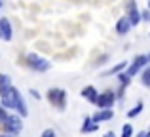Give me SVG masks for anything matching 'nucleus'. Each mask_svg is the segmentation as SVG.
<instances>
[{
    "mask_svg": "<svg viewBox=\"0 0 150 137\" xmlns=\"http://www.w3.org/2000/svg\"><path fill=\"white\" fill-rule=\"evenodd\" d=\"M0 99L4 109H17L21 93L11 86V78L8 74H0Z\"/></svg>",
    "mask_w": 150,
    "mask_h": 137,
    "instance_id": "f257e3e1",
    "label": "nucleus"
},
{
    "mask_svg": "<svg viewBox=\"0 0 150 137\" xmlns=\"http://www.w3.org/2000/svg\"><path fill=\"white\" fill-rule=\"evenodd\" d=\"M27 63H29V67H33L34 70H40V72L50 69V61H46L44 57L36 55V53H29L27 55Z\"/></svg>",
    "mask_w": 150,
    "mask_h": 137,
    "instance_id": "f03ea898",
    "label": "nucleus"
},
{
    "mask_svg": "<svg viewBox=\"0 0 150 137\" xmlns=\"http://www.w3.org/2000/svg\"><path fill=\"white\" fill-rule=\"evenodd\" d=\"M4 128H6L10 133H19V131L23 130V124H21V118L19 116H11V114H8V118H6V122L2 124Z\"/></svg>",
    "mask_w": 150,
    "mask_h": 137,
    "instance_id": "7ed1b4c3",
    "label": "nucleus"
},
{
    "mask_svg": "<svg viewBox=\"0 0 150 137\" xmlns=\"http://www.w3.org/2000/svg\"><path fill=\"white\" fill-rule=\"evenodd\" d=\"M48 97H50V101L55 105V107H61V109L65 107L67 95H65V92H63V89H50Z\"/></svg>",
    "mask_w": 150,
    "mask_h": 137,
    "instance_id": "20e7f679",
    "label": "nucleus"
},
{
    "mask_svg": "<svg viewBox=\"0 0 150 137\" xmlns=\"http://www.w3.org/2000/svg\"><path fill=\"white\" fill-rule=\"evenodd\" d=\"M114 103V93L112 92H105L103 95L97 97V105H99L101 109H110Z\"/></svg>",
    "mask_w": 150,
    "mask_h": 137,
    "instance_id": "39448f33",
    "label": "nucleus"
},
{
    "mask_svg": "<svg viewBox=\"0 0 150 137\" xmlns=\"http://www.w3.org/2000/svg\"><path fill=\"white\" fill-rule=\"evenodd\" d=\"M0 38L2 40H11V25L6 17H0Z\"/></svg>",
    "mask_w": 150,
    "mask_h": 137,
    "instance_id": "423d86ee",
    "label": "nucleus"
},
{
    "mask_svg": "<svg viewBox=\"0 0 150 137\" xmlns=\"http://www.w3.org/2000/svg\"><path fill=\"white\" fill-rule=\"evenodd\" d=\"M146 61H148V57H146V55H137V57H135V61H133V63L127 67V74H129V76L137 74V70L143 67V65L146 63Z\"/></svg>",
    "mask_w": 150,
    "mask_h": 137,
    "instance_id": "0eeeda50",
    "label": "nucleus"
},
{
    "mask_svg": "<svg viewBox=\"0 0 150 137\" xmlns=\"http://www.w3.org/2000/svg\"><path fill=\"white\" fill-rule=\"evenodd\" d=\"M127 15H129V21H131V25H137V23L141 21V13H139V10H137V6H135V2H129L127 4Z\"/></svg>",
    "mask_w": 150,
    "mask_h": 137,
    "instance_id": "6e6552de",
    "label": "nucleus"
},
{
    "mask_svg": "<svg viewBox=\"0 0 150 137\" xmlns=\"http://www.w3.org/2000/svg\"><path fill=\"white\" fill-rule=\"evenodd\" d=\"M129 29H131V21H129L127 17L118 19V23H116V31H118V34H125Z\"/></svg>",
    "mask_w": 150,
    "mask_h": 137,
    "instance_id": "1a4fd4ad",
    "label": "nucleus"
},
{
    "mask_svg": "<svg viewBox=\"0 0 150 137\" xmlns=\"http://www.w3.org/2000/svg\"><path fill=\"white\" fill-rule=\"evenodd\" d=\"M114 116V112L110 109H101L97 114H93V122H103V120H110Z\"/></svg>",
    "mask_w": 150,
    "mask_h": 137,
    "instance_id": "9d476101",
    "label": "nucleus"
},
{
    "mask_svg": "<svg viewBox=\"0 0 150 137\" xmlns=\"http://www.w3.org/2000/svg\"><path fill=\"white\" fill-rule=\"evenodd\" d=\"M82 95H84L86 99H89L91 103H97V97H99L93 86H88V88H84V89H82Z\"/></svg>",
    "mask_w": 150,
    "mask_h": 137,
    "instance_id": "9b49d317",
    "label": "nucleus"
},
{
    "mask_svg": "<svg viewBox=\"0 0 150 137\" xmlns=\"http://www.w3.org/2000/svg\"><path fill=\"white\" fill-rule=\"evenodd\" d=\"M91 122H93V118H88V120H86V124L82 126V131H84V133H88V131H95V130H97V126H95V124H91Z\"/></svg>",
    "mask_w": 150,
    "mask_h": 137,
    "instance_id": "f8f14e48",
    "label": "nucleus"
},
{
    "mask_svg": "<svg viewBox=\"0 0 150 137\" xmlns=\"http://www.w3.org/2000/svg\"><path fill=\"white\" fill-rule=\"evenodd\" d=\"M141 111H143V103H139V105H137L135 109H131V111L127 112V116H129V118H133V116H137V114H139Z\"/></svg>",
    "mask_w": 150,
    "mask_h": 137,
    "instance_id": "ddd939ff",
    "label": "nucleus"
},
{
    "mask_svg": "<svg viewBox=\"0 0 150 137\" xmlns=\"http://www.w3.org/2000/svg\"><path fill=\"white\" fill-rule=\"evenodd\" d=\"M143 84L144 86H150V67L143 70Z\"/></svg>",
    "mask_w": 150,
    "mask_h": 137,
    "instance_id": "4468645a",
    "label": "nucleus"
},
{
    "mask_svg": "<svg viewBox=\"0 0 150 137\" xmlns=\"http://www.w3.org/2000/svg\"><path fill=\"white\" fill-rule=\"evenodd\" d=\"M131 135H133V128L129 124H125L124 130H122V137H131Z\"/></svg>",
    "mask_w": 150,
    "mask_h": 137,
    "instance_id": "2eb2a0df",
    "label": "nucleus"
},
{
    "mask_svg": "<svg viewBox=\"0 0 150 137\" xmlns=\"http://www.w3.org/2000/svg\"><path fill=\"white\" fill-rule=\"evenodd\" d=\"M127 67V63H120V65H116V67H112L108 70V74H114V72H118V70H122V69H125Z\"/></svg>",
    "mask_w": 150,
    "mask_h": 137,
    "instance_id": "dca6fc26",
    "label": "nucleus"
},
{
    "mask_svg": "<svg viewBox=\"0 0 150 137\" xmlns=\"http://www.w3.org/2000/svg\"><path fill=\"white\" fill-rule=\"evenodd\" d=\"M42 137H55V131L53 130H46L44 133H42Z\"/></svg>",
    "mask_w": 150,
    "mask_h": 137,
    "instance_id": "f3484780",
    "label": "nucleus"
},
{
    "mask_svg": "<svg viewBox=\"0 0 150 137\" xmlns=\"http://www.w3.org/2000/svg\"><path fill=\"white\" fill-rule=\"evenodd\" d=\"M143 17H144V19H150V13H148V11H144V13H143Z\"/></svg>",
    "mask_w": 150,
    "mask_h": 137,
    "instance_id": "a211bd4d",
    "label": "nucleus"
},
{
    "mask_svg": "<svg viewBox=\"0 0 150 137\" xmlns=\"http://www.w3.org/2000/svg\"><path fill=\"white\" fill-rule=\"evenodd\" d=\"M105 137H114V133H112V131H108V133H105Z\"/></svg>",
    "mask_w": 150,
    "mask_h": 137,
    "instance_id": "6ab92c4d",
    "label": "nucleus"
},
{
    "mask_svg": "<svg viewBox=\"0 0 150 137\" xmlns=\"http://www.w3.org/2000/svg\"><path fill=\"white\" fill-rule=\"evenodd\" d=\"M0 137H11V135H8V133H4V135H0Z\"/></svg>",
    "mask_w": 150,
    "mask_h": 137,
    "instance_id": "aec40b11",
    "label": "nucleus"
},
{
    "mask_svg": "<svg viewBox=\"0 0 150 137\" xmlns=\"http://www.w3.org/2000/svg\"><path fill=\"white\" fill-rule=\"evenodd\" d=\"M148 61H150V53H148Z\"/></svg>",
    "mask_w": 150,
    "mask_h": 137,
    "instance_id": "412c9836",
    "label": "nucleus"
},
{
    "mask_svg": "<svg viewBox=\"0 0 150 137\" xmlns=\"http://www.w3.org/2000/svg\"><path fill=\"white\" fill-rule=\"evenodd\" d=\"M0 6H2V4H0Z\"/></svg>",
    "mask_w": 150,
    "mask_h": 137,
    "instance_id": "4be33fe9",
    "label": "nucleus"
}]
</instances>
